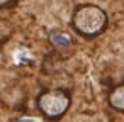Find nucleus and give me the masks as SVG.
Here are the masks:
<instances>
[{"label":"nucleus","mask_w":124,"mask_h":122,"mask_svg":"<svg viewBox=\"0 0 124 122\" xmlns=\"http://www.w3.org/2000/svg\"><path fill=\"white\" fill-rule=\"evenodd\" d=\"M71 100V92L68 88H46L38 95L36 107L43 119H46L48 122H58L68 114Z\"/></svg>","instance_id":"2"},{"label":"nucleus","mask_w":124,"mask_h":122,"mask_svg":"<svg viewBox=\"0 0 124 122\" xmlns=\"http://www.w3.org/2000/svg\"><path fill=\"white\" fill-rule=\"evenodd\" d=\"M107 105L119 114H124V83L114 85L107 93Z\"/></svg>","instance_id":"4"},{"label":"nucleus","mask_w":124,"mask_h":122,"mask_svg":"<svg viewBox=\"0 0 124 122\" xmlns=\"http://www.w3.org/2000/svg\"><path fill=\"white\" fill-rule=\"evenodd\" d=\"M48 41H49V44H51L56 51H66V49L73 48V44H75L73 37H71L68 32L61 31V29H53V31H49Z\"/></svg>","instance_id":"3"},{"label":"nucleus","mask_w":124,"mask_h":122,"mask_svg":"<svg viewBox=\"0 0 124 122\" xmlns=\"http://www.w3.org/2000/svg\"><path fill=\"white\" fill-rule=\"evenodd\" d=\"M12 36H14V24L9 19L0 17V48L5 43H9Z\"/></svg>","instance_id":"5"},{"label":"nucleus","mask_w":124,"mask_h":122,"mask_svg":"<svg viewBox=\"0 0 124 122\" xmlns=\"http://www.w3.org/2000/svg\"><path fill=\"white\" fill-rule=\"evenodd\" d=\"M19 122H31V120H19Z\"/></svg>","instance_id":"7"},{"label":"nucleus","mask_w":124,"mask_h":122,"mask_svg":"<svg viewBox=\"0 0 124 122\" xmlns=\"http://www.w3.org/2000/svg\"><path fill=\"white\" fill-rule=\"evenodd\" d=\"M19 0H0V10H5V9H12L17 5Z\"/></svg>","instance_id":"6"},{"label":"nucleus","mask_w":124,"mask_h":122,"mask_svg":"<svg viewBox=\"0 0 124 122\" xmlns=\"http://www.w3.org/2000/svg\"><path fill=\"white\" fill-rule=\"evenodd\" d=\"M70 26L78 36L85 39H95L107 31L109 15L95 4H80L73 9Z\"/></svg>","instance_id":"1"}]
</instances>
